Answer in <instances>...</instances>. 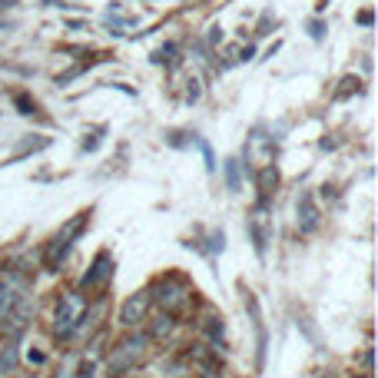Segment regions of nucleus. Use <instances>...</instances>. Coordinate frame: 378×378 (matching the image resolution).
<instances>
[{
    "mask_svg": "<svg viewBox=\"0 0 378 378\" xmlns=\"http://www.w3.org/2000/svg\"><path fill=\"white\" fill-rule=\"evenodd\" d=\"M87 223H90V212H80V216H74L67 226H63V232H57L54 239H50V246H47V265H60L63 263V256L70 252V246H74V239L87 229Z\"/></svg>",
    "mask_w": 378,
    "mask_h": 378,
    "instance_id": "nucleus-1",
    "label": "nucleus"
},
{
    "mask_svg": "<svg viewBox=\"0 0 378 378\" xmlns=\"http://www.w3.org/2000/svg\"><path fill=\"white\" fill-rule=\"evenodd\" d=\"M143 352H146V335H130V339H123L113 348V355H110V372H126V368H133L136 362L143 359Z\"/></svg>",
    "mask_w": 378,
    "mask_h": 378,
    "instance_id": "nucleus-2",
    "label": "nucleus"
},
{
    "mask_svg": "<svg viewBox=\"0 0 378 378\" xmlns=\"http://www.w3.org/2000/svg\"><path fill=\"white\" fill-rule=\"evenodd\" d=\"M80 315H83V296H80V292H67L57 302V315H54V319H57L60 339H70V335H74V325Z\"/></svg>",
    "mask_w": 378,
    "mask_h": 378,
    "instance_id": "nucleus-3",
    "label": "nucleus"
},
{
    "mask_svg": "<svg viewBox=\"0 0 378 378\" xmlns=\"http://www.w3.org/2000/svg\"><path fill=\"white\" fill-rule=\"evenodd\" d=\"M153 289H156V292H159V296H156V302L163 305V309H166V312H176V309H179V305L186 302V289H183V285L176 282V279H159V282L153 285Z\"/></svg>",
    "mask_w": 378,
    "mask_h": 378,
    "instance_id": "nucleus-4",
    "label": "nucleus"
},
{
    "mask_svg": "<svg viewBox=\"0 0 378 378\" xmlns=\"http://www.w3.org/2000/svg\"><path fill=\"white\" fill-rule=\"evenodd\" d=\"M296 212H299V232H315V229H319V206H315V196H312L309 189L299 192Z\"/></svg>",
    "mask_w": 378,
    "mask_h": 378,
    "instance_id": "nucleus-5",
    "label": "nucleus"
},
{
    "mask_svg": "<svg viewBox=\"0 0 378 378\" xmlns=\"http://www.w3.org/2000/svg\"><path fill=\"white\" fill-rule=\"evenodd\" d=\"M146 302H150V296H146V292H133L130 299L123 302V309H120V325H126V329L140 325L143 315H146Z\"/></svg>",
    "mask_w": 378,
    "mask_h": 378,
    "instance_id": "nucleus-6",
    "label": "nucleus"
},
{
    "mask_svg": "<svg viewBox=\"0 0 378 378\" xmlns=\"http://www.w3.org/2000/svg\"><path fill=\"white\" fill-rule=\"evenodd\" d=\"M110 276H113V263H110L107 252H100V256L93 259V265H90V272L80 279V289H96V285L107 282Z\"/></svg>",
    "mask_w": 378,
    "mask_h": 378,
    "instance_id": "nucleus-7",
    "label": "nucleus"
},
{
    "mask_svg": "<svg viewBox=\"0 0 378 378\" xmlns=\"http://www.w3.org/2000/svg\"><path fill=\"white\" fill-rule=\"evenodd\" d=\"M47 146H50V136H37V140H27V143H23V150L14 153V156L7 159V166H14V163H20L23 156H34V153L47 150Z\"/></svg>",
    "mask_w": 378,
    "mask_h": 378,
    "instance_id": "nucleus-8",
    "label": "nucleus"
},
{
    "mask_svg": "<svg viewBox=\"0 0 378 378\" xmlns=\"http://www.w3.org/2000/svg\"><path fill=\"white\" fill-rule=\"evenodd\" d=\"M14 372H17V339L0 352V375L7 378V375H14Z\"/></svg>",
    "mask_w": 378,
    "mask_h": 378,
    "instance_id": "nucleus-9",
    "label": "nucleus"
},
{
    "mask_svg": "<svg viewBox=\"0 0 378 378\" xmlns=\"http://www.w3.org/2000/svg\"><path fill=\"white\" fill-rule=\"evenodd\" d=\"M14 305H17V289L7 285V282H0V319H7Z\"/></svg>",
    "mask_w": 378,
    "mask_h": 378,
    "instance_id": "nucleus-10",
    "label": "nucleus"
},
{
    "mask_svg": "<svg viewBox=\"0 0 378 378\" xmlns=\"http://www.w3.org/2000/svg\"><path fill=\"white\" fill-rule=\"evenodd\" d=\"M226 183L229 189H239V159H226Z\"/></svg>",
    "mask_w": 378,
    "mask_h": 378,
    "instance_id": "nucleus-11",
    "label": "nucleus"
},
{
    "mask_svg": "<svg viewBox=\"0 0 378 378\" xmlns=\"http://www.w3.org/2000/svg\"><path fill=\"white\" fill-rule=\"evenodd\" d=\"M209 325H206V332H209V339L212 342H219L223 339V319H206Z\"/></svg>",
    "mask_w": 378,
    "mask_h": 378,
    "instance_id": "nucleus-12",
    "label": "nucleus"
},
{
    "mask_svg": "<svg viewBox=\"0 0 378 378\" xmlns=\"http://www.w3.org/2000/svg\"><path fill=\"white\" fill-rule=\"evenodd\" d=\"M170 329H173V315L166 312V315H159V319H156V329H153V335H163V332H170Z\"/></svg>",
    "mask_w": 378,
    "mask_h": 378,
    "instance_id": "nucleus-13",
    "label": "nucleus"
},
{
    "mask_svg": "<svg viewBox=\"0 0 378 378\" xmlns=\"http://www.w3.org/2000/svg\"><path fill=\"white\" fill-rule=\"evenodd\" d=\"M309 30H312V37H315V40L325 37V27H322L319 20H312V23H309Z\"/></svg>",
    "mask_w": 378,
    "mask_h": 378,
    "instance_id": "nucleus-14",
    "label": "nucleus"
},
{
    "mask_svg": "<svg viewBox=\"0 0 378 378\" xmlns=\"http://www.w3.org/2000/svg\"><path fill=\"white\" fill-rule=\"evenodd\" d=\"M189 100H199V87H196V80H189V90H186Z\"/></svg>",
    "mask_w": 378,
    "mask_h": 378,
    "instance_id": "nucleus-15",
    "label": "nucleus"
},
{
    "mask_svg": "<svg viewBox=\"0 0 378 378\" xmlns=\"http://www.w3.org/2000/svg\"><path fill=\"white\" fill-rule=\"evenodd\" d=\"M209 30H212V34H209L212 43H219V40H223V27H209Z\"/></svg>",
    "mask_w": 378,
    "mask_h": 378,
    "instance_id": "nucleus-16",
    "label": "nucleus"
},
{
    "mask_svg": "<svg viewBox=\"0 0 378 378\" xmlns=\"http://www.w3.org/2000/svg\"><path fill=\"white\" fill-rule=\"evenodd\" d=\"M359 23H362V27H372V14H368V10H362V14H359Z\"/></svg>",
    "mask_w": 378,
    "mask_h": 378,
    "instance_id": "nucleus-17",
    "label": "nucleus"
},
{
    "mask_svg": "<svg viewBox=\"0 0 378 378\" xmlns=\"http://www.w3.org/2000/svg\"><path fill=\"white\" fill-rule=\"evenodd\" d=\"M362 378H372V375H362Z\"/></svg>",
    "mask_w": 378,
    "mask_h": 378,
    "instance_id": "nucleus-18",
    "label": "nucleus"
}]
</instances>
